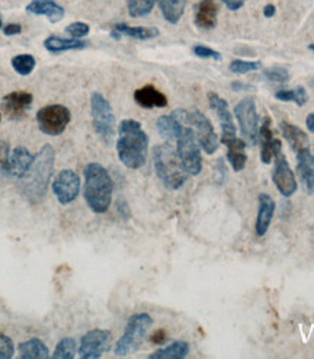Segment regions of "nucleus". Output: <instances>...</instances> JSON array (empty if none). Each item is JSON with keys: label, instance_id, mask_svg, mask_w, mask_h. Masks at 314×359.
<instances>
[{"label": "nucleus", "instance_id": "obj_27", "mask_svg": "<svg viewBox=\"0 0 314 359\" xmlns=\"http://www.w3.org/2000/svg\"><path fill=\"white\" fill-rule=\"evenodd\" d=\"M21 359H47L49 352L47 345L38 337H32L26 342H22L18 346Z\"/></svg>", "mask_w": 314, "mask_h": 359}, {"label": "nucleus", "instance_id": "obj_34", "mask_svg": "<svg viewBox=\"0 0 314 359\" xmlns=\"http://www.w3.org/2000/svg\"><path fill=\"white\" fill-rule=\"evenodd\" d=\"M77 352V342L73 337H64L60 340L53 353L54 359H73Z\"/></svg>", "mask_w": 314, "mask_h": 359}, {"label": "nucleus", "instance_id": "obj_40", "mask_svg": "<svg viewBox=\"0 0 314 359\" xmlns=\"http://www.w3.org/2000/svg\"><path fill=\"white\" fill-rule=\"evenodd\" d=\"M9 154H10L9 144L3 140H0V170H2L3 173H5V169H6V163H8Z\"/></svg>", "mask_w": 314, "mask_h": 359}, {"label": "nucleus", "instance_id": "obj_45", "mask_svg": "<svg viewBox=\"0 0 314 359\" xmlns=\"http://www.w3.org/2000/svg\"><path fill=\"white\" fill-rule=\"evenodd\" d=\"M117 208H118V213L123 216V218H128V216H129V209H128V207H127V202L125 201H118V204H117Z\"/></svg>", "mask_w": 314, "mask_h": 359}, {"label": "nucleus", "instance_id": "obj_41", "mask_svg": "<svg viewBox=\"0 0 314 359\" xmlns=\"http://www.w3.org/2000/svg\"><path fill=\"white\" fill-rule=\"evenodd\" d=\"M21 31H22V26H21L19 24H8V25L3 28L5 35H8V37L18 35V34H21Z\"/></svg>", "mask_w": 314, "mask_h": 359}, {"label": "nucleus", "instance_id": "obj_36", "mask_svg": "<svg viewBox=\"0 0 314 359\" xmlns=\"http://www.w3.org/2000/svg\"><path fill=\"white\" fill-rule=\"evenodd\" d=\"M267 80L274 81V83H288L290 81V72L284 67H272L263 72Z\"/></svg>", "mask_w": 314, "mask_h": 359}, {"label": "nucleus", "instance_id": "obj_31", "mask_svg": "<svg viewBox=\"0 0 314 359\" xmlns=\"http://www.w3.org/2000/svg\"><path fill=\"white\" fill-rule=\"evenodd\" d=\"M275 97L278 101L283 102H294L299 106H304L308 102V95L303 86H299L295 89H283L275 93Z\"/></svg>", "mask_w": 314, "mask_h": 359}, {"label": "nucleus", "instance_id": "obj_39", "mask_svg": "<svg viewBox=\"0 0 314 359\" xmlns=\"http://www.w3.org/2000/svg\"><path fill=\"white\" fill-rule=\"evenodd\" d=\"M192 53L200 58H211V60H217V61L221 60V54L207 45H194Z\"/></svg>", "mask_w": 314, "mask_h": 359}, {"label": "nucleus", "instance_id": "obj_1", "mask_svg": "<svg viewBox=\"0 0 314 359\" xmlns=\"http://www.w3.org/2000/svg\"><path fill=\"white\" fill-rule=\"evenodd\" d=\"M117 152L125 168L136 170L144 166L148 154V137L139 121H121L118 127Z\"/></svg>", "mask_w": 314, "mask_h": 359}, {"label": "nucleus", "instance_id": "obj_33", "mask_svg": "<svg viewBox=\"0 0 314 359\" xmlns=\"http://www.w3.org/2000/svg\"><path fill=\"white\" fill-rule=\"evenodd\" d=\"M156 0H127V8L131 18H143L153 10Z\"/></svg>", "mask_w": 314, "mask_h": 359}, {"label": "nucleus", "instance_id": "obj_32", "mask_svg": "<svg viewBox=\"0 0 314 359\" xmlns=\"http://www.w3.org/2000/svg\"><path fill=\"white\" fill-rule=\"evenodd\" d=\"M36 66H37V60L34 56H31V54H18L12 58L13 70L21 76L31 74L32 72H34Z\"/></svg>", "mask_w": 314, "mask_h": 359}, {"label": "nucleus", "instance_id": "obj_29", "mask_svg": "<svg viewBox=\"0 0 314 359\" xmlns=\"http://www.w3.org/2000/svg\"><path fill=\"white\" fill-rule=\"evenodd\" d=\"M163 18L169 24H178L187 8V0H159Z\"/></svg>", "mask_w": 314, "mask_h": 359}, {"label": "nucleus", "instance_id": "obj_19", "mask_svg": "<svg viewBox=\"0 0 314 359\" xmlns=\"http://www.w3.org/2000/svg\"><path fill=\"white\" fill-rule=\"evenodd\" d=\"M297 157V172H299L301 182L308 193L314 192V154L308 149H303L295 153Z\"/></svg>", "mask_w": 314, "mask_h": 359}, {"label": "nucleus", "instance_id": "obj_43", "mask_svg": "<svg viewBox=\"0 0 314 359\" xmlns=\"http://www.w3.org/2000/svg\"><path fill=\"white\" fill-rule=\"evenodd\" d=\"M247 2V0H223V3L227 6V9L230 10H239L240 8H243V5Z\"/></svg>", "mask_w": 314, "mask_h": 359}, {"label": "nucleus", "instance_id": "obj_16", "mask_svg": "<svg viewBox=\"0 0 314 359\" xmlns=\"http://www.w3.org/2000/svg\"><path fill=\"white\" fill-rule=\"evenodd\" d=\"M32 161H34V156L31 154L26 147H16V149L12 150L9 154L5 173L13 177L22 179L31 169Z\"/></svg>", "mask_w": 314, "mask_h": 359}, {"label": "nucleus", "instance_id": "obj_48", "mask_svg": "<svg viewBox=\"0 0 314 359\" xmlns=\"http://www.w3.org/2000/svg\"><path fill=\"white\" fill-rule=\"evenodd\" d=\"M308 50H311V51H314V44H310V45H308Z\"/></svg>", "mask_w": 314, "mask_h": 359}, {"label": "nucleus", "instance_id": "obj_5", "mask_svg": "<svg viewBox=\"0 0 314 359\" xmlns=\"http://www.w3.org/2000/svg\"><path fill=\"white\" fill-rule=\"evenodd\" d=\"M172 115L179 122L189 125L194 129L198 143H200L201 149L207 154H214L219 150L220 140H219L216 129H214L211 121L204 115L200 109H192V111L176 109L172 112Z\"/></svg>", "mask_w": 314, "mask_h": 359}, {"label": "nucleus", "instance_id": "obj_42", "mask_svg": "<svg viewBox=\"0 0 314 359\" xmlns=\"http://www.w3.org/2000/svg\"><path fill=\"white\" fill-rule=\"evenodd\" d=\"M231 89L236 92H253L255 90V88L252 85L243 83V81H233V83H231Z\"/></svg>", "mask_w": 314, "mask_h": 359}, {"label": "nucleus", "instance_id": "obj_6", "mask_svg": "<svg viewBox=\"0 0 314 359\" xmlns=\"http://www.w3.org/2000/svg\"><path fill=\"white\" fill-rule=\"evenodd\" d=\"M176 152L184 165L185 170L191 176L200 175L203 170L201 145L198 143L194 129L189 125L182 124L176 136Z\"/></svg>", "mask_w": 314, "mask_h": 359}, {"label": "nucleus", "instance_id": "obj_12", "mask_svg": "<svg viewBox=\"0 0 314 359\" xmlns=\"http://www.w3.org/2000/svg\"><path fill=\"white\" fill-rule=\"evenodd\" d=\"M111 345V332L104 329H95L88 332L80 339L79 358L81 359H99Z\"/></svg>", "mask_w": 314, "mask_h": 359}, {"label": "nucleus", "instance_id": "obj_9", "mask_svg": "<svg viewBox=\"0 0 314 359\" xmlns=\"http://www.w3.org/2000/svg\"><path fill=\"white\" fill-rule=\"evenodd\" d=\"M72 120L70 111L64 105H47L37 112V122L41 131L47 136L57 137L63 134Z\"/></svg>", "mask_w": 314, "mask_h": 359}, {"label": "nucleus", "instance_id": "obj_7", "mask_svg": "<svg viewBox=\"0 0 314 359\" xmlns=\"http://www.w3.org/2000/svg\"><path fill=\"white\" fill-rule=\"evenodd\" d=\"M152 326L153 319L150 317V314L137 313L134 316H131L125 326L123 336L117 342V345H115V355L127 356L128 353L134 352L144 340L148 329H150Z\"/></svg>", "mask_w": 314, "mask_h": 359}, {"label": "nucleus", "instance_id": "obj_47", "mask_svg": "<svg viewBox=\"0 0 314 359\" xmlns=\"http://www.w3.org/2000/svg\"><path fill=\"white\" fill-rule=\"evenodd\" d=\"M275 6L274 5H267L265 9H263V15L267 16V18H272V16L275 15Z\"/></svg>", "mask_w": 314, "mask_h": 359}, {"label": "nucleus", "instance_id": "obj_20", "mask_svg": "<svg viewBox=\"0 0 314 359\" xmlns=\"http://www.w3.org/2000/svg\"><path fill=\"white\" fill-rule=\"evenodd\" d=\"M221 143L227 147V159L230 161L231 168H233L235 172H240L244 169L246 161H247V156L244 153L246 149V143L243 138H237L235 137H227V138H221Z\"/></svg>", "mask_w": 314, "mask_h": 359}, {"label": "nucleus", "instance_id": "obj_37", "mask_svg": "<svg viewBox=\"0 0 314 359\" xmlns=\"http://www.w3.org/2000/svg\"><path fill=\"white\" fill-rule=\"evenodd\" d=\"M89 25L85 22H73L69 26H65V32H68L69 35H72L73 38H81V37H86L89 34Z\"/></svg>", "mask_w": 314, "mask_h": 359}, {"label": "nucleus", "instance_id": "obj_18", "mask_svg": "<svg viewBox=\"0 0 314 359\" xmlns=\"http://www.w3.org/2000/svg\"><path fill=\"white\" fill-rule=\"evenodd\" d=\"M25 9L28 13L45 16L52 24H57L64 18V8L54 0H32Z\"/></svg>", "mask_w": 314, "mask_h": 359}, {"label": "nucleus", "instance_id": "obj_38", "mask_svg": "<svg viewBox=\"0 0 314 359\" xmlns=\"http://www.w3.org/2000/svg\"><path fill=\"white\" fill-rule=\"evenodd\" d=\"M15 346L9 336L0 333V359H10L13 358Z\"/></svg>", "mask_w": 314, "mask_h": 359}, {"label": "nucleus", "instance_id": "obj_51", "mask_svg": "<svg viewBox=\"0 0 314 359\" xmlns=\"http://www.w3.org/2000/svg\"><path fill=\"white\" fill-rule=\"evenodd\" d=\"M0 122H2V115H0Z\"/></svg>", "mask_w": 314, "mask_h": 359}, {"label": "nucleus", "instance_id": "obj_46", "mask_svg": "<svg viewBox=\"0 0 314 359\" xmlns=\"http://www.w3.org/2000/svg\"><path fill=\"white\" fill-rule=\"evenodd\" d=\"M306 125H307V128H308V131L314 134V112H311V113H308V115H307Z\"/></svg>", "mask_w": 314, "mask_h": 359}, {"label": "nucleus", "instance_id": "obj_49", "mask_svg": "<svg viewBox=\"0 0 314 359\" xmlns=\"http://www.w3.org/2000/svg\"><path fill=\"white\" fill-rule=\"evenodd\" d=\"M311 88H313V89H314V79H313V80H311Z\"/></svg>", "mask_w": 314, "mask_h": 359}, {"label": "nucleus", "instance_id": "obj_11", "mask_svg": "<svg viewBox=\"0 0 314 359\" xmlns=\"http://www.w3.org/2000/svg\"><path fill=\"white\" fill-rule=\"evenodd\" d=\"M274 159H275V168L272 172V181L276 189L279 191V193L285 198H290L297 192L299 184H297L295 175L290 168V163L285 154L283 153V144H281V141H278L275 145Z\"/></svg>", "mask_w": 314, "mask_h": 359}, {"label": "nucleus", "instance_id": "obj_21", "mask_svg": "<svg viewBox=\"0 0 314 359\" xmlns=\"http://www.w3.org/2000/svg\"><path fill=\"white\" fill-rule=\"evenodd\" d=\"M134 101L146 109L168 106V97L152 85H146L134 92Z\"/></svg>", "mask_w": 314, "mask_h": 359}, {"label": "nucleus", "instance_id": "obj_2", "mask_svg": "<svg viewBox=\"0 0 314 359\" xmlns=\"http://www.w3.org/2000/svg\"><path fill=\"white\" fill-rule=\"evenodd\" d=\"M54 161L56 152L53 145L45 144L34 157L28 173L22 177V192L29 201L38 202L45 197L47 186L53 176Z\"/></svg>", "mask_w": 314, "mask_h": 359}, {"label": "nucleus", "instance_id": "obj_44", "mask_svg": "<svg viewBox=\"0 0 314 359\" xmlns=\"http://www.w3.org/2000/svg\"><path fill=\"white\" fill-rule=\"evenodd\" d=\"M166 339H168V335H166V332H164V330H157L152 336V342H153V344H156V345L163 344V342L166 340Z\"/></svg>", "mask_w": 314, "mask_h": 359}, {"label": "nucleus", "instance_id": "obj_23", "mask_svg": "<svg viewBox=\"0 0 314 359\" xmlns=\"http://www.w3.org/2000/svg\"><path fill=\"white\" fill-rule=\"evenodd\" d=\"M258 141L260 144V159L265 165H269L274 159V152H275V145L279 140L274 138L272 129H271V118H265L259 128V137Z\"/></svg>", "mask_w": 314, "mask_h": 359}, {"label": "nucleus", "instance_id": "obj_26", "mask_svg": "<svg viewBox=\"0 0 314 359\" xmlns=\"http://www.w3.org/2000/svg\"><path fill=\"white\" fill-rule=\"evenodd\" d=\"M44 47L49 53H64V51H72V50H84L88 47L86 41H81L77 38H61L52 35L44 41Z\"/></svg>", "mask_w": 314, "mask_h": 359}, {"label": "nucleus", "instance_id": "obj_28", "mask_svg": "<svg viewBox=\"0 0 314 359\" xmlns=\"http://www.w3.org/2000/svg\"><path fill=\"white\" fill-rule=\"evenodd\" d=\"M189 353V345L188 342L176 340L166 348L157 349L156 352L148 355L150 359H184Z\"/></svg>", "mask_w": 314, "mask_h": 359}, {"label": "nucleus", "instance_id": "obj_14", "mask_svg": "<svg viewBox=\"0 0 314 359\" xmlns=\"http://www.w3.org/2000/svg\"><path fill=\"white\" fill-rule=\"evenodd\" d=\"M208 102H210L211 109L216 112V115L220 121L221 138L235 137L236 127H235V121H233V113L230 112V108H228V102L224 99V97L217 95L216 92L208 93Z\"/></svg>", "mask_w": 314, "mask_h": 359}, {"label": "nucleus", "instance_id": "obj_15", "mask_svg": "<svg viewBox=\"0 0 314 359\" xmlns=\"http://www.w3.org/2000/svg\"><path fill=\"white\" fill-rule=\"evenodd\" d=\"M32 101H34V97H32L29 92L18 90L6 95L2 99V106L9 118L19 120L28 112V109L32 105Z\"/></svg>", "mask_w": 314, "mask_h": 359}, {"label": "nucleus", "instance_id": "obj_17", "mask_svg": "<svg viewBox=\"0 0 314 359\" xmlns=\"http://www.w3.org/2000/svg\"><path fill=\"white\" fill-rule=\"evenodd\" d=\"M275 201L268 193H260L258 197V216H256V224L255 232L258 237H263L267 234L268 228L271 225V221L275 214Z\"/></svg>", "mask_w": 314, "mask_h": 359}, {"label": "nucleus", "instance_id": "obj_4", "mask_svg": "<svg viewBox=\"0 0 314 359\" xmlns=\"http://www.w3.org/2000/svg\"><path fill=\"white\" fill-rule=\"evenodd\" d=\"M153 165L156 175L169 189H179L187 182L188 173L182 165L175 147L166 141L153 149Z\"/></svg>", "mask_w": 314, "mask_h": 359}, {"label": "nucleus", "instance_id": "obj_24", "mask_svg": "<svg viewBox=\"0 0 314 359\" xmlns=\"http://www.w3.org/2000/svg\"><path fill=\"white\" fill-rule=\"evenodd\" d=\"M111 35L117 40H120L121 35H125L129 38L146 41V40H153V38L159 37V29L148 28V26H129L127 24L120 22L113 26V31L111 32Z\"/></svg>", "mask_w": 314, "mask_h": 359}, {"label": "nucleus", "instance_id": "obj_35", "mask_svg": "<svg viewBox=\"0 0 314 359\" xmlns=\"http://www.w3.org/2000/svg\"><path fill=\"white\" fill-rule=\"evenodd\" d=\"M262 67L260 61H246V60H233L230 63V70L236 74H246L256 72Z\"/></svg>", "mask_w": 314, "mask_h": 359}, {"label": "nucleus", "instance_id": "obj_50", "mask_svg": "<svg viewBox=\"0 0 314 359\" xmlns=\"http://www.w3.org/2000/svg\"><path fill=\"white\" fill-rule=\"evenodd\" d=\"M2 24H3V22H2V18H0V28H2Z\"/></svg>", "mask_w": 314, "mask_h": 359}, {"label": "nucleus", "instance_id": "obj_13", "mask_svg": "<svg viewBox=\"0 0 314 359\" xmlns=\"http://www.w3.org/2000/svg\"><path fill=\"white\" fill-rule=\"evenodd\" d=\"M53 191L60 204H72L80 192V177L70 169L61 170L53 182Z\"/></svg>", "mask_w": 314, "mask_h": 359}, {"label": "nucleus", "instance_id": "obj_10", "mask_svg": "<svg viewBox=\"0 0 314 359\" xmlns=\"http://www.w3.org/2000/svg\"><path fill=\"white\" fill-rule=\"evenodd\" d=\"M235 117L239 122L240 134L246 144H256L259 137V117L253 97H244L235 106Z\"/></svg>", "mask_w": 314, "mask_h": 359}, {"label": "nucleus", "instance_id": "obj_3", "mask_svg": "<svg viewBox=\"0 0 314 359\" xmlns=\"http://www.w3.org/2000/svg\"><path fill=\"white\" fill-rule=\"evenodd\" d=\"M84 195L86 204L96 214H104L112 202L113 182L109 172L96 161L88 163L85 170Z\"/></svg>", "mask_w": 314, "mask_h": 359}, {"label": "nucleus", "instance_id": "obj_30", "mask_svg": "<svg viewBox=\"0 0 314 359\" xmlns=\"http://www.w3.org/2000/svg\"><path fill=\"white\" fill-rule=\"evenodd\" d=\"M182 127V122H179L172 113L171 115H162L159 120H157V129H159V134L166 140V141H171V140H175L179 129Z\"/></svg>", "mask_w": 314, "mask_h": 359}, {"label": "nucleus", "instance_id": "obj_22", "mask_svg": "<svg viewBox=\"0 0 314 359\" xmlns=\"http://www.w3.org/2000/svg\"><path fill=\"white\" fill-rule=\"evenodd\" d=\"M219 3L217 0H201L195 10V24L203 29H212L217 25Z\"/></svg>", "mask_w": 314, "mask_h": 359}, {"label": "nucleus", "instance_id": "obj_8", "mask_svg": "<svg viewBox=\"0 0 314 359\" xmlns=\"http://www.w3.org/2000/svg\"><path fill=\"white\" fill-rule=\"evenodd\" d=\"M91 113L96 134L105 144H111L115 137V115L111 104L107 101V97L102 93H92Z\"/></svg>", "mask_w": 314, "mask_h": 359}, {"label": "nucleus", "instance_id": "obj_25", "mask_svg": "<svg viewBox=\"0 0 314 359\" xmlns=\"http://www.w3.org/2000/svg\"><path fill=\"white\" fill-rule=\"evenodd\" d=\"M281 131H283L284 138L288 141L291 149L297 153L303 149H308L310 141L308 136L303 131L300 127H297L290 122H281Z\"/></svg>", "mask_w": 314, "mask_h": 359}]
</instances>
